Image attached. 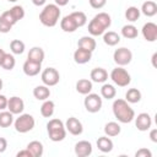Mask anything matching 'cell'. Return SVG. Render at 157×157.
<instances>
[{
  "label": "cell",
  "mask_w": 157,
  "mask_h": 157,
  "mask_svg": "<svg viewBox=\"0 0 157 157\" xmlns=\"http://www.w3.org/2000/svg\"><path fill=\"white\" fill-rule=\"evenodd\" d=\"M45 1L47 0H32L33 5H36V6H43L45 4Z\"/></svg>",
  "instance_id": "7dc6e473"
},
{
  "label": "cell",
  "mask_w": 157,
  "mask_h": 157,
  "mask_svg": "<svg viewBox=\"0 0 157 157\" xmlns=\"http://www.w3.org/2000/svg\"><path fill=\"white\" fill-rule=\"evenodd\" d=\"M44 50L40 48V47H33L29 49L28 52V55H27V59L31 60V61H34V63H38V64H42L43 60H44Z\"/></svg>",
  "instance_id": "ac0fdd59"
},
{
  "label": "cell",
  "mask_w": 157,
  "mask_h": 157,
  "mask_svg": "<svg viewBox=\"0 0 157 157\" xmlns=\"http://www.w3.org/2000/svg\"><path fill=\"white\" fill-rule=\"evenodd\" d=\"M7 109L12 114H21L25 109V102L22 98L13 96L7 99Z\"/></svg>",
  "instance_id": "8fae6325"
},
{
  "label": "cell",
  "mask_w": 157,
  "mask_h": 157,
  "mask_svg": "<svg viewBox=\"0 0 157 157\" xmlns=\"http://www.w3.org/2000/svg\"><path fill=\"white\" fill-rule=\"evenodd\" d=\"M140 10L136 6H129L125 11V18L130 22H135L140 18Z\"/></svg>",
  "instance_id": "d6a6232c"
},
{
  "label": "cell",
  "mask_w": 157,
  "mask_h": 157,
  "mask_svg": "<svg viewBox=\"0 0 157 157\" xmlns=\"http://www.w3.org/2000/svg\"><path fill=\"white\" fill-rule=\"evenodd\" d=\"M121 36L126 39H134L137 37V28L134 25H125L121 28Z\"/></svg>",
  "instance_id": "4dcf8cb0"
},
{
  "label": "cell",
  "mask_w": 157,
  "mask_h": 157,
  "mask_svg": "<svg viewBox=\"0 0 157 157\" xmlns=\"http://www.w3.org/2000/svg\"><path fill=\"white\" fill-rule=\"evenodd\" d=\"M5 54H6L5 50L0 48V65H1V61H2V59H4V56H5Z\"/></svg>",
  "instance_id": "c3c4849f"
},
{
  "label": "cell",
  "mask_w": 157,
  "mask_h": 157,
  "mask_svg": "<svg viewBox=\"0 0 157 157\" xmlns=\"http://www.w3.org/2000/svg\"><path fill=\"white\" fill-rule=\"evenodd\" d=\"M34 118L31 115V114H20V117L13 121V126H15V130L20 134H26L28 131H31L33 128H34Z\"/></svg>",
  "instance_id": "277c9868"
},
{
  "label": "cell",
  "mask_w": 157,
  "mask_h": 157,
  "mask_svg": "<svg viewBox=\"0 0 157 157\" xmlns=\"http://www.w3.org/2000/svg\"><path fill=\"white\" fill-rule=\"evenodd\" d=\"M7 99L9 98H6V96L0 94V110H4L7 108Z\"/></svg>",
  "instance_id": "b9f144b4"
},
{
  "label": "cell",
  "mask_w": 157,
  "mask_h": 157,
  "mask_svg": "<svg viewBox=\"0 0 157 157\" xmlns=\"http://www.w3.org/2000/svg\"><path fill=\"white\" fill-rule=\"evenodd\" d=\"M6 1H10V2H16L17 0H6Z\"/></svg>",
  "instance_id": "f907efd6"
},
{
  "label": "cell",
  "mask_w": 157,
  "mask_h": 157,
  "mask_svg": "<svg viewBox=\"0 0 157 157\" xmlns=\"http://www.w3.org/2000/svg\"><path fill=\"white\" fill-rule=\"evenodd\" d=\"M88 2L91 5V7L99 10V9H102L107 4V0H88Z\"/></svg>",
  "instance_id": "ab89813d"
},
{
  "label": "cell",
  "mask_w": 157,
  "mask_h": 157,
  "mask_svg": "<svg viewBox=\"0 0 157 157\" xmlns=\"http://www.w3.org/2000/svg\"><path fill=\"white\" fill-rule=\"evenodd\" d=\"M12 28V25L6 21L2 16H0V33H9Z\"/></svg>",
  "instance_id": "f35d334b"
},
{
  "label": "cell",
  "mask_w": 157,
  "mask_h": 157,
  "mask_svg": "<svg viewBox=\"0 0 157 157\" xmlns=\"http://www.w3.org/2000/svg\"><path fill=\"white\" fill-rule=\"evenodd\" d=\"M16 156H17V157H33L32 153H31L27 148H26V150H21V151H18Z\"/></svg>",
  "instance_id": "ee69618b"
},
{
  "label": "cell",
  "mask_w": 157,
  "mask_h": 157,
  "mask_svg": "<svg viewBox=\"0 0 157 157\" xmlns=\"http://www.w3.org/2000/svg\"><path fill=\"white\" fill-rule=\"evenodd\" d=\"M7 148V140L5 137H0V153L5 152Z\"/></svg>",
  "instance_id": "7bdbcfd3"
},
{
  "label": "cell",
  "mask_w": 157,
  "mask_h": 157,
  "mask_svg": "<svg viewBox=\"0 0 157 157\" xmlns=\"http://www.w3.org/2000/svg\"><path fill=\"white\" fill-rule=\"evenodd\" d=\"M54 1H55V5H58L59 7L60 6H65L69 2V0H54Z\"/></svg>",
  "instance_id": "bcb514c9"
},
{
  "label": "cell",
  "mask_w": 157,
  "mask_h": 157,
  "mask_svg": "<svg viewBox=\"0 0 157 157\" xmlns=\"http://www.w3.org/2000/svg\"><path fill=\"white\" fill-rule=\"evenodd\" d=\"M110 78L119 87H126L131 82L130 74L123 66H118V67L113 69L112 72H110Z\"/></svg>",
  "instance_id": "5b68a950"
},
{
  "label": "cell",
  "mask_w": 157,
  "mask_h": 157,
  "mask_svg": "<svg viewBox=\"0 0 157 157\" xmlns=\"http://www.w3.org/2000/svg\"><path fill=\"white\" fill-rule=\"evenodd\" d=\"M60 27H61V29H63L64 32H66V33H72V32H75V31L78 28L77 25H76V22H75V20L71 17V15H66L65 17L61 18V21H60Z\"/></svg>",
  "instance_id": "e0dca14e"
},
{
  "label": "cell",
  "mask_w": 157,
  "mask_h": 157,
  "mask_svg": "<svg viewBox=\"0 0 157 157\" xmlns=\"http://www.w3.org/2000/svg\"><path fill=\"white\" fill-rule=\"evenodd\" d=\"M60 9L55 4H48L39 13V21L45 27H54L60 18Z\"/></svg>",
  "instance_id": "7a4b0ae2"
},
{
  "label": "cell",
  "mask_w": 157,
  "mask_h": 157,
  "mask_svg": "<svg viewBox=\"0 0 157 157\" xmlns=\"http://www.w3.org/2000/svg\"><path fill=\"white\" fill-rule=\"evenodd\" d=\"M9 12H10V15H11V17H12V20L17 23L20 20H22L23 17H25V9L21 6V5H15V6H12L10 10H9Z\"/></svg>",
  "instance_id": "1f68e13d"
},
{
  "label": "cell",
  "mask_w": 157,
  "mask_h": 157,
  "mask_svg": "<svg viewBox=\"0 0 157 157\" xmlns=\"http://www.w3.org/2000/svg\"><path fill=\"white\" fill-rule=\"evenodd\" d=\"M47 131H48V136L52 141L54 142H59L63 141L66 136V129H65V124L60 120V119H50L47 124Z\"/></svg>",
  "instance_id": "3957f363"
},
{
  "label": "cell",
  "mask_w": 157,
  "mask_h": 157,
  "mask_svg": "<svg viewBox=\"0 0 157 157\" xmlns=\"http://www.w3.org/2000/svg\"><path fill=\"white\" fill-rule=\"evenodd\" d=\"M2 85H4V83H2V80L0 78V91H1V88H2Z\"/></svg>",
  "instance_id": "681fc988"
},
{
  "label": "cell",
  "mask_w": 157,
  "mask_h": 157,
  "mask_svg": "<svg viewBox=\"0 0 157 157\" xmlns=\"http://www.w3.org/2000/svg\"><path fill=\"white\" fill-rule=\"evenodd\" d=\"M70 15H71V17L75 20L77 27H82V26L86 25V22H87V17H86L85 12H82V11H75V12H71Z\"/></svg>",
  "instance_id": "8d00e7d4"
},
{
  "label": "cell",
  "mask_w": 157,
  "mask_h": 157,
  "mask_svg": "<svg viewBox=\"0 0 157 157\" xmlns=\"http://www.w3.org/2000/svg\"><path fill=\"white\" fill-rule=\"evenodd\" d=\"M93 86H92V81L88 80V78H80L77 82H76V91L80 93V94H88L91 91H92Z\"/></svg>",
  "instance_id": "44dd1931"
},
{
  "label": "cell",
  "mask_w": 157,
  "mask_h": 157,
  "mask_svg": "<svg viewBox=\"0 0 157 157\" xmlns=\"http://www.w3.org/2000/svg\"><path fill=\"white\" fill-rule=\"evenodd\" d=\"M140 12H142L145 16L147 17H152L157 13V4L152 0H148V1H145L141 6V10Z\"/></svg>",
  "instance_id": "cb8c5ba5"
},
{
  "label": "cell",
  "mask_w": 157,
  "mask_h": 157,
  "mask_svg": "<svg viewBox=\"0 0 157 157\" xmlns=\"http://www.w3.org/2000/svg\"><path fill=\"white\" fill-rule=\"evenodd\" d=\"M23 72L25 75L27 76H36L40 72V69H42V64H38V63H34V61H31V60H26L23 63Z\"/></svg>",
  "instance_id": "9a60e30c"
},
{
  "label": "cell",
  "mask_w": 157,
  "mask_h": 157,
  "mask_svg": "<svg viewBox=\"0 0 157 157\" xmlns=\"http://www.w3.org/2000/svg\"><path fill=\"white\" fill-rule=\"evenodd\" d=\"M26 148L32 153L33 157H40V156H43V152H44L43 144H42L40 141H37V140L31 141V142L27 145Z\"/></svg>",
  "instance_id": "d4e9b609"
},
{
  "label": "cell",
  "mask_w": 157,
  "mask_h": 157,
  "mask_svg": "<svg viewBox=\"0 0 157 157\" xmlns=\"http://www.w3.org/2000/svg\"><path fill=\"white\" fill-rule=\"evenodd\" d=\"M83 104H85V108L88 113H97V112L101 110L103 102H102L101 96H98L97 93H91L90 92L88 94H86Z\"/></svg>",
  "instance_id": "8992f818"
},
{
  "label": "cell",
  "mask_w": 157,
  "mask_h": 157,
  "mask_svg": "<svg viewBox=\"0 0 157 157\" xmlns=\"http://www.w3.org/2000/svg\"><path fill=\"white\" fill-rule=\"evenodd\" d=\"M40 78H42L43 85H45L48 87H52V86H55V85L59 83L60 74L55 67H47L42 71Z\"/></svg>",
  "instance_id": "52a82bcc"
},
{
  "label": "cell",
  "mask_w": 157,
  "mask_h": 157,
  "mask_svg": "<svg viewBox=\"0 0 157 157\" xmlns=\"http://www.w3.org/2000/svg\"><path fill=\"white\" fill-rule=\"evenodd\" d=\"M135 156H136V157H151L152 153H151V151L147 150V148H140V150L136 151Z\"/></svg>",
  "instance_id": "60d3db41"
},
{
  "label": "cell",
  "mask_w": 157,
  "mask_h": 157,
  "mask_svg": "<svg viewBox=\"0 0 157 157\" xmlns=\"http://www.w3.org/2000/svg\"><path fill=\"white\" fill-rule=\"evenodd\" d=\"M150 139L152 142H157V129H152L150 131Z\"/></svg>",
  "instance_id": "f6af8a7d"
},
{
  "label": "cell",
  "mask_w": 157,
  "mask_h": 157,
  "mask_svg": "<svg viewBox=\"0 0 157 157\" xmlns=\"http://www.w3.org/2000/svg\"><path fill=\"white\" fill-rule=\"evenodd\" d=\"M125 101L128 103H139L141 101V92L137 88H129L125 93Z\"/></svg>",
  "instance_id": "f1b7e54d"
},
{
  "label": "cell",
  "mask_w": 157,
  "mask_h": 157,
  "mask_svg": "<svg viewBox=\"0 0 157 157\" xmlns=\"http://www.w3.org/2000/svg\"><path fill=\"white\" fill-rule=\"evenodd\" d=\"M92 58V52L90 50H86V49H82V48H77L75 52H74V60L76 64H86L91 60Z\"/></svg>",
  "instance_id": "5bb4252c"
},
{
  "label": "cell",
  "mask_w": 157,
  "mask_h": 157,
  "mask_svg": "<svg viewBox=\"0 0 157 157\" xmlns=\"http://www.w3.org/2000/svg\"><path fill=\"white\" fill-rule=\"evenodd\" d=\"M117 94V90L113 85L110 83H104L101 88V96L105 99H113Z\"/></svg>",
  "instance_id": "f546056e"
},
{
  "label": "cell",
  "mask_w": 157,
  "mask_h": 157,
  "mask_svg": "<svg viewBox=\"0 0 157 157\" xmlns=\"http://www.w3.org/2000/svg\"><path fill=\"white\" fill-rule=\"evenodd\" d=\"M96 45H97L96 40L91 36H83L77 42V48H82V49H86L90 52H93L96 49Z\"/></svg>",
  "instance_id": "ffe728a7"
},
{
  "label": "cell",
  "mask_w": 157,
  "mask_h": 157,
  "mask_svg": "<svg viewBox=\"0 0 157 157\" xmlns=\"http://www.w3.org/2000/svg\"><path fill=\"white\" fill-rule=\"evenodd\" d=\"M33 96L38 101H45L50 97V90L45 85H40L33 88Z\"/></svg>",
  "instance_id": "603a6c76"
},
{
  "label": "cell",
  "mask_w": 157,
  "mask_h": 157,
  "mask_svg": "<svg viewBox=\"0 0 157 157\" xmlns=\"http://www.w3.org/2000/svg\"><path fill=\"white\" fill-rule=\"evenodd\" d=\"M10 49H11L12 54L20 55V54H22L25 52V43L22 40H20V39H13L10 43Z\"/></svg>",
  "instance_id": "d590c367"
},
{
  "label": "cell",
  "mask_w": 157,
  "mask_h": 157,
  "mask_svg": "<svg viewBox=\"0 0 157 157\" xmlns=\"http://www.w3.org/2000/svg\"><path fill=\"white\" fill-rule=\"evenodd\" d=\"M113 59H114V63L118 66H125V65L131 63L132 53H131L130 49H128L125 47H121V48L115 49V52L113 54Z\"/></svg>",
  "instance_id": "ba28073f"
},
{
  "label": "cell",
  "mask_w": 157,
  "mask_h": 157,
  "mask_svg": "<svg viewBox=\"0 0 157 157\" xmlns=\"http://www.w3.org/2000/svg\"><path fill=\"white\" fill-rule=\"evenodd\" d=\"M65 129L74 136H77V135H81L82 131H83V126H82V123L75 118V117H70L67 118L66 123H65Z\"/></svg>",
  "instance_id": "30bf717a"
},
{
  "label": "cell",
  "mask_w": 157,
  "mask_h": 157,
  "mask_svg": "<svg viewBox=\"0 0 157 157\" xmlns=\"http://www.w3.org/2000/svg\"><path fill=\"white\" fill-rule=\"evenodd\" d=\"M13 123V114L11 112H1L0 113V128H9Z\"/></svg>",
  "instance_id": "e575fe53"
},
{
  "label": "cell",
  "mask_w": 157,
  "mask_h": 157,
  "mask_svg": "<svg viewBox=\"0 0 157 157\" xmlns=\"http://www.w3.org/2000/svg\"><path fill=\"white\" fill-rule=\"evenodd\" d=\"M105 27L101 23V22H98L94 17L90 21V23H88V32H90V34L91 36H102L104 32H105Z\"/></svg>",
  "instance_id": "d6986e66"
},
{
  "label": "cell",
  "mask_w": 157,
  "mask_h": 157,
  "mask_svg": "<svg viewBox=\"0 0 157 157\" xmlns=\"http://www.w3.org/2000/svg\"><path fill=\"white\" fill-rule=\"evenodd\" d=\"M112 109H113L114 117L118 119L119 123L128 124V123H131L134 120V118H135L134 109L130 107V104L125 99H121V98L115 99L113 102Z\"/></svg>",
  "instance_id": "6da1fadb"
},
{
  "label": "cell",
  "mask_w": 157,
  "mask_h": 157,
  "mask_svg": "<svg viewBox=\"0 0 157 157\" xmlns=\"http://www.w3.org/2000/svg\"><path fill=\"white\" fill-rule=\"evenodd\" d=\"M90 77L93 82L104 83L108 80V72L103 67H94V69H92V71L90 74Z\"/></svg>",
  "instance_id": "2e32d148"
},
{
  "label": "cell",
  "mask_w": 157,
  "mask_h": 157,
  "mask_svg": "<svg viewBox=\"0 0 157 157\" xmlns=\"http://www.w3.org/2000/svg\"><path fill=\"white\" fill-rule=\"evenodd\" d=\"M142 36L147 42H155L157 39V25L153 22H147L142 26Z\"/></svg>",
  "instance_id": "4fadbf2b"
},
{
  "label": "cell",
  "mask_w": 157,
  "mask_h": 157,
  "mask_svg": "<svg viewBox=\"0 0 157 157\" xmlns=\"http://www.w3.org/2000/svg\"><path fill=\"white\" fill-rule=\"evenodd\" d=\"M97 147H98V150L101 152L108 153V152H110L113 150L114 145H113V141L108 136H101L97 140Z\"/></svg>",
  "instance_id": "7402d4cb"
},
{
  "label": "cell",
  "mask_w": 157,
  "mask_h": 157,
  "mask_svg": "<svg viewBox=\"0 0 157 157\" xmlns=\"http://www.w3.org/2000/svg\"><path fill=\"white\" fill-rule=\"evenodd\" d=\"M92 144L87 140H81L75 145V155L77 157H87L92 153Z\"/></svg>",
  "instance_id": "7c38bea8"
},
{
  "label": "cell",
  "mask_w": 157,
  "mask_h": 157,
  "mask_svg": "<svg viewBox=\"0 0 157 157\" xmlns=\"http://www.w3.org/2000/svg\"><path fill=\"white\" fill-rule=\"evenodd\" d=\"M94 18H96L98 22H101L105 28H109L110 25H112V18H110V16H109L107 12H99V13H97V15L94 16Z\"/></svg>",
  "instance_id": "74e56055"
},
{
  "label": "cell",
  "mask_w": 157,
  "mask_h": 157,
  "mask_svg": "<svg viewBox=\"0 0 157 157\" xmlns=\"http://www.w3.org/2000/svg\"><path fill=\"white\" fill-rule=\"evenodd\" d=\"M120 131H121V128H120V125H119L118 123H115V121H109V123H107V124L104 125V134H105L107 136H110V137L118 136V135L120 134Z\"/></svg>",
  "instance_id": "83f0119b"
},
{
  "label": "cell",
  "mask_w": 157,
  "mask_h": 157,
  "mask_svg": "<svg viewBox=\"0 0 157 157\" xmlns=\"http://www.w3.org/2000/svg\"><path fill=\"white\" fill-rule=\"evenodd\" d=\"M135 119V125L137 128V130L140 131H147L151 129L152 125V118L148 113H140Z\"/></svg>",
  "instance_id": "9c48e42d"
},
{
  "label": "cell",
  "mask_w": 157,
  "mask_h": 157,
  "mask_svg": "<svg viewBox=\"0 0 157 157\" xmlns=\"http://www.w3.org/2000/svg\"><path fill=\"white\" fill-rule=\"evenodd\" d=\"M103 42L109 47H114L120 42V36L117 32H113V31L104 32L103 33Z\"/></svg>",
  "instance_id": "4316f807"
},
{
  "label": "cell",
  "mask_w": 157,
  "mask_h": 157,
  "mask_svg": "<svg viewBox=\"0 0 157 157\" xmlns=\"http://www.w3.org/2000/svg\"><path fill=\"white\" fill-rule=\"evenodd\" d=\"M54 110H55V104H54L53 101H50V99L43 101V104L40 105V114H42V117L50 118L54 114Z\"/></svg>",
  "instance_id": "484cf974"
},
{
  "label": "cell",
  "mask_w": 157,
  "mask_h": 157,
  "mask_svg": "<svg viewBox=\"0 0 157 157\" xmlns=\"http://www.w3.org/2000/svg\"><path fill=\"white\" fill-rule=\"evenodd\" d=\"M15 65H16L15 56L12 54H10V53H6L5 56H4V59H2V61H1V65L0 66L2 69H5V70H10L11 71L15 67Z\"/></svg>",
  "instance_id": "836d02e7"
}]
</instances>
